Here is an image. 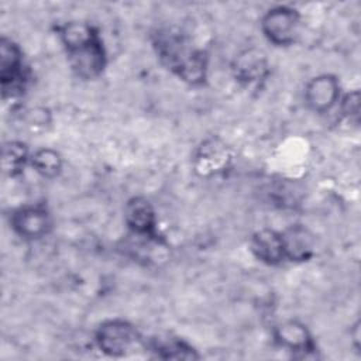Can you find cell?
I'll return each mask as SVG.
<instances>
[{
	"label": "cell",
	"mask_w": 361,
	"mask_h": 361,
	"mask_svg": "<svg viewBox=\"0 0 361 361\" xmlns=\"http://www.w3.org/2000/svg\"><path fill=\"white\" fill-rule=\"evenodd\" d=\"M151 42L159 62L182 82L190 86H202L206 82L207 54L195 47L180 30L158 28L152 32Z\"/></svg>",
	"instance_id": "cell-1"
},
{
	"label": "cell",
	"mask_w": 361,
	"mask_h": 361,
	"mask_svg": "<svg viewBox=\"0 0 361 361\" xmlns=\"http://www.w3.org/2000/svg\"><path fill=\"white\" fill-rule=\"evenodd\" d=\"M58 37L78 78L93 80L103 73L107 54L97 28L85 21H68L58 27Z\"/></svg>",
	"instance_id": "cell-2"
},
{
	"label": "cell",
	"mask_w": 361,
	"mask_h": 361,
	"mask_svg": "<svg viewBox=\"0 0 361 361\" xmlns=\"http://www.w3.org/2000/svg\"><path fill=\"white\" fill-rule=\"evenodd\" d=\"M97 348L109 357H124L133 350L145 348V340L137 327L124 319H107L94 331Z\"/></svg>",
	"instance_id": "cell-3"
},
{
	"label": "cell",
	"mask_w": 361,
	"mask_h": 361,
	"mask_svg": "<svg viewBox=\"0 0 361 361\" xmlns=\"http://www.w3.org/2000/svg\"><path fill=\"white\" fill-rule=\"evenodd\" d=\"M30 71L24 62L21 48L10 38L1 37L0 41V86L1 97L18 100L28 85Z\"/></svg>",
	"instance_id": "cell-4"
},
{
	"label": "cell",
	"mask_w": 361,
	"mask_h": 361,
	"mask_svg": "<svg viewBox=\"0 0 361 361\" xmlns=\"http://www.w3.org/2000/svg\"><path fill=\"white\" fill-rule=\"evenodd\" d=\"M300 14L290 6H275L261 17L264 37L276 47L293 45L300 32Z\"/></svg>",
	"instance_id": "cell-5"
},
{
	"label": "cell",
	"mask_w": 361,
	"mask_h": 361,
	"mask_svg": "<svg viewBox=\"0 0 361 361\" xmlns=\"http://www.w3.org/2000/svg\"><path fill=\"white\" fill-rule=\"evenodd\" d=\"M11 230L25 241H35L52 230V216L45 204L34 203L17 207L10 214Z\"/></svg>",
	"instance_id": "cell-6"
},
{
	"label": "cell",
	"mask_w": 361,
	"mask_h": 361,
	"mask_svg": "<svg viewBox=\"0 0 361 361\" xmlns=\"http://www.w3.org/2000/svg\"><path fill=\"white\" fill-rule=\"evenodd\" d=\"M124 223L130 233L138 238L159 243L157 231V213L152 203L144 196H133L124 204Z\"/></svg>",
	"instance_id": "cell-7"
},
{
	"label": "cell",
	"mask_w": 361,
	"mask_h": 361,
	"mask_svg": "<svg viewBox=\"0 0 361 361\" xmlns=\"http://www.w3.org/2000/svg\"><path fill=\"white\" fill-rule=\"evenodd\" d=\"M303 99L312 111L319 114L329 113L341 99L340 80L331 73L317 75L306 83Z\"/></svg>",
	"instance_id": "cell-8"
},
{
	"label": "cell",
	"mask_w": 361,
	"mask_h": 361,
	"mask_svg": "<svg viewBox=\"0 0 361 361\" xmlns=\"http://www.w3.org/2000/svg\"><path fill=\"white\" fill-rule=\"evenodd\" d=\"M274 340L293 357L307 358L316 354L314 340L307 327L296 320H286L274 329Z\"/></svg>",
	"instance_id": "cell-9"
},
{
	"label": "cell",
	"mask_w": 361,
	"mask_h": 361,
	"mask_svg": "<svg viewBox=\"0 0 361 361\" xmlns=\"http://www.w3.org/2000/svg\"><path fill=\"white\" fill-rule=\"evenodd\" d=\"M231 159V151L221 140L209 138L197 147L193 166L202 176H210L227 169Z\"/></svg>",
	"instance_id": "cell-10"
},
{
	"label": "cell",
	"mask_w": 361,
	"mask_h": 361,
	"mask_svg": "<svg viewBox=\"0 0 361 361\" xmlns=\"http://www.w3.org/2000/svg\"><path fill=\"white\" fill-rule=\"evenodd\" d=\"M233 75L243 85H255L264 80L269 72L268 58L259 48H248L241 51L233 65Z\"/></svg>",
	"instance_id": "cell-11"
},
{
	"label": "cell",
	"mask_w": 361,
	"mask_h": 361,
	"mask_svg": "<svg viewBox=\"0 0 361 361\" xmlns=\"http://www.w3.org/2000/svg\"><path fill=\"white\" fill-rule=\"evenodd\" d=\"M248 245L251 254L265 265L275 267L286 261L281 231L271 228L258 230L251 235Z\"/></svg>",
	"instance_id": "cell-12"
},
{
	"label": "cell",
	"mask_w": 361,
	"mask_h": 361,
	"mask_svg": "<svg viewBox=\"0 0 361 361\" xmlns=\"http://www.w3.org/2000/svg\"><path fill=\"white\" fill-rule=\"evenodd\" d=\"M285 259L290 262H306L314 254V238L302 224H292L281 231Z\"/></svg>",
	"instance_id": "cell-13"
},
{
	"label": "cell",
	"mask_w": 361,
	"mask_h": 361,
	"mask_svg": "<svg viewBox=\"0 0 361 361\" xmlns=\"http://www.w3.org/2000/svg\"><path fill=\"white\" fill-rule=\"evenodd\" d=\"M145 348L162 360H197L200 355L185 340L173 336L154 337L145 341Z\"/></svg>",
	"instance_id": "cell-14"
},
{
	"label": "cell",
	"mask_w": 361,
	"mask_h": 361,
	"mask_svg": "<svg viewBox=\"0 0 361 361\" xmlns=\"http://www.w3.org/2000/svg\"><path fill=\"white\" fill-rule=\"evenodd\" d=\"M31 161V154L23 141H7L1 149V166L4 175L16 178L24 172V168Z\"/></svg>",
	"instance_id": "cell-15"
},
{
	"label": "cell",
	"mask_w": 361,
	"mask_h": 361,
	"mask_svg": "<svg viewBox=\"0 0 361 361\" xmlns=\"http://www.w3.org/2000/svg\"><path fill=\"white\" fill-rule=\"evenodd\" d=\"M31 166L34 171L47 179L56 178L62 171V157L52 148H39L31 154Z\"/></svg>",
	"instance_id": "cell-16"
},
{
	"label": "cell",
	"mask_w": 361,
	"mask_h": 361,
	"mask_svg": "<svg viewBox=\"0 0 361 361\" xmlns=\"http://www.w3.org/2000/svg\"><path fill=\"white\" fill-rule=\"evenodd\" d=\"M340 109L344 117L357 121L360 114V92L354 90L340 99Z\"/></svg>",
	"instance_id": "cell-17"
}]
</instances>
